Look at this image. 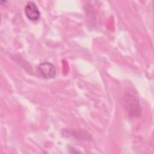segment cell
Listing matches in <instances>:
<instances>
[{
  "instance_id": "6da1fadb",
  "label": "cell",
  "mask_w": 154,
  "mask_h": 154,
  "mask_svg": "<svg viewBox=\"0 0 154 154\" xmlns=\"http://www.w3.org/2000/svg\"><path fill=\"white\" fill-rule=\"evenodd\" d=\"M125 106L129 116L139 117L141 115V107L138 97L132 93H126L124 97Z\"/></svg>"
},
{
  "instance_id": "7a4b0ae2",
  "label": "cell",
  "mask_w": 154,
  "mask_h": 154,
  "mask_svg": "<svg viewBox=\"0 0 154 154\" xmlns=\"http://www.w3.org/2000/svg\"><path fill=\"white\" fill-rule=\"evenodd\" d=\"M38 71L41 76L45 79H51L55 76L56 69L55 66L50 62L45 61L38 66Z\"/></svg>"
},
{
  "instance_id": "3957f363",
  "label": "cell",
  "mask_w": 154,
  "mask_h": 154,
  "mask_svg": "<svg viewBox=\"0 0 154 154\" xmlns=\"http://www.w3.org/2000/svg\"><path fill=\"white\" fill-rule=\"evenodd\" d=\"M25 13L28 19L32 21L38 20L40 16V13L38 7L33 2H28L24 8Z\"/></svg>"
}]
</instances>
